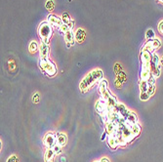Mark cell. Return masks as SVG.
Wrapping results in <instances>:
<instances>
[{
    "label": "cell",
    "mask_w": 163,
    "mask_h": 162,
    "mask_svg": "<svg viewBox=\"0 0 163 162\" xmlns=\"http://www.w3.org/2000/svg\"><path fill=\"white\" fill-rule=\"evenodd\" d=\"M96 82L97 81L94 79L92 73L90 72L82 79V81L80 82V84H79V89H80V91L83 92V93L87 92L95 83H96Z\"/></svg>",
    "instance_id": "cell-3"
},
{
    "label": "cell",
    "mask_w": 163,
    "mask_h": 162,
    "mask_svg": "<svg viewBox=\"0 0 163 162\" xmlns=\"http://www.w3.org/2000/svg\"><path fill=\"white\" fill-rule=\"evenodd\" d=\"M38 35L42 42L49 44L53 35V26L47 21L42 22L38 26Z\"/></svg>",
    "instance_id": "cell-1"
},
{
    "label": "cell",
    "mask_w": 163,
    "mask_h": 162,
    "mask_svg": "<svg viewBox=\"0 0 163 162\" xmlns=\"http://www.w3.org/2000/svg\"><path fill=\"white\" fill-rule=\"evenodd\" d=\"M70 26L69 25H66V24H63L62 25L60 26L59 28V31H60V32L61 33H64V34H66V33L69 31H70Z\"/></svg>",
    "instance_id": "cell-28"
},
{
    "label": "cell",
    "mask_w": 163,
    "mask_h": 162,
    "mask_svg": "<svg viewBox=\"0 0 163 162\" xmlns=\"http://www.w3.org/2000/svg\"><path fill=\"white\" fill-rule=\"evenodd\" d=\"M62 148H63L62 146H60V145H58V144H56L54 146H53V149H52L54 150L56 154H61V153H62Z\"/></svg>",
    "instance_id": "cell-31"
},
{
    "label": "cell",
    "mask_w": 163,
    "mask_h": 162,
    "mask_svg": "<svg viewBox=\"0 0 163 162\" xmlns=\"http://www.w3.org/2000/svg\"><path fill=\"white\" fill-rule=\"evenodd\" d=\"M157 28H158V31H159V33L163 35V20L158 24V26H157Z\"/></svg>",
    "instance_id": "cell-36"
},
{
    "label": "cell",
    "mask_w": 163,
    "mask_h": 162,
    "mask_svg": "<svg viewBox=\"0 0 163 162\" xmlns=\"http://www.w3.org/2000/svg\"><path fill=\"white\" fill-rule=\"evenodd\" d=\"M28 50H29V53H31V54H35L37 51H39V46L36 41H31V42L29 43Z\"/></svg>",
    "instance_id": "cell-23"
},
{
    "label": "cell",
    "mask_w": 163,
    "mask_h": 162,
    "mask_svg": "<svg viewBox=\"0 0 163 162\" xmlns=\"http://www.w3.org/2000/svg\"><path fill=\"white\" fill-rule=\"evenodd\" d=\"M60 162H67V158L66 156H62L60 158Z\"/></svg>",
    "instance_id": "cell-39"
},
{
    "label": "cell",
    "mask_w": 163,
    "mask_h": 162,
    "mask_svg": "<svg viewBox=\"0 0 163 162\" xmlns=\"http://www.w3.org/2000/svg\"><path fill=\"white\" fill-rule=\"evenodd\" d=\"M150 76H151V72H150V69H143V67H142L141 74H140V78H141V80L147 81Z\"/></svg>",
    "instance_id": "cell-20"
},
{
    "label": "cell",
    "mask_w": 163,
    "mask_h": 162,
    "mask_svg": "<svg viewBox=\"0 0 163 162\" xmlns=\"http://www.w3.org/2000/svg\"><path fill=\"white\" fill-rule=\"evenodd\" d=\"M45 8L48 11H53L55 8V3L54 0H47L46 3H45Z\"/></svg>",
    "instance_id": "cell-27"
},
{
    "label": "cell",
    "mask_w": 163,
    "mask_h": 162,
    "mask_svg": "<svg viewBox=\"0 0 163 162\" xmlns=\"http://www.w3.org/2000/svg\"><path fill=\"white\" fill-rule=\"evenodd\" d=\"M151 62L155 65L157 66H160V58H159V56L156 55V54H153V59H151Z\"/></svg>",
    "instance_id": "cell-30"
},
{
    "label": "cell",
    "mask_w": 163,
    "mask_h": 162,
    "mask_svg": "<svg viewBox=\"0 0 163 162\" xmlns=\"http://www.w3.org/2000/svg\"><path fill=\"white\" fill-rule=\"evenodd\" d=\"M150 98V95L147 92H141V94H140V100L143 102L149 101Z\"/></svg>",
    "instance_id": "cell-29"
},
{
    "label": "cell",
    "mask_w": 163,
    "mask_h": 162,
    "mask_svg": "<svg viewBox=\"0 0 163 162\" xmlns=\"http://www.w3.org/2000/svg\"><path fill=\"white\" fill-rule=\"evenodd\" d=\"M114 69H115V72L118 74L121 72V69H122V67H121V66L119 65V63H116L115 65V67H114Z\"/></svg>",
    "instance_id": "cell-37"
},
{
    "label": "cell",
    "mask_w": 163,
    "mask_h": 162,
    "mask_svg": "<svg viewBox=\"0 0 163 162\" xmlns=\"http://www.w3.org/2000/svg\"><path fill=\"white\" fill-rule=\"evenodd\" d=\"M147 93L150 94V96H153L154 92H155V86L154 84H149V87H147Z\"/></svg>",
    "instance_id": "cell-32"
},
{
    "label": "cell",
    "mask_w": 163,
    "mask_h": 162,
    "mask_svg": "<svg viewBox=\"0 0 163 162\" xmlns=\"http://www.w3.org/2000/svg\"><path fill=\"white\" fill-rule=\"evenodd\" d=\"M156 1H157L158 3H160V4L163 5V0H156Z\"/></svg>",
    "instance_id": "cell-43"
},
{
    "label": "cell",
    "mask_w": 163,
    "mask_h": 162,
    "mask_svg": "<svg viewBox=\"0 0 163 162\" xmlns=\"http://www.w3.org/2000/svg\"><path fill=\"white\" fill-rule=\"evenodd\" d=\"M56 138H57V144L64 146L67 145V135L64 134V133H61V132H58L56 134Z\"/></svg>",
    "instance_id": "cell-13"
},
{
    "label": "cell",
    "mask_w": 163,
    "mask_h": 162,
    "mask_svg": "<svg viewBox=\"0 0 163 162\" xmlns=\"http://www.w3.org/2000/svg\"><path fill=\"white\" fill-rule=\"evenodd\" d=\"M100 162H109V161H108V158H105V157H103V158H102V159L100 160Z\"/></svg>",
    "instance_id": "cell-40"
},
{
    "label": "cell",
    "mask_w": 163,
    "mask_h": 162,
    "mask_svg": "<svg viewBox=\"0 0 163 162\" xmlns=\"http://www.w3.org/2000/svg\"><path fill=\"white\" fill-rule=\"evenodd\" d=\"M74 40H75V33L73 32V29H70V31H69L64 34V41L67 43V46L70 47L71 45H73Z\"/></svg>",
    "instance_id": "cell-11"
},
{
    "label": "cell",
    "mask_w": 163,
    "mask_h": 162,
    "mask_svg": "<svg viewBox=\"0 0 163 162\" xmlns=\"http://www.w3.org/2000/svg\"><path fill=\"white\" fill-rule=\"evenodd\" d=\"M150 70L151 74L153 75V76L155 77H159L160 76V66H157L155 65V63H153V62H150Z\"/></svg>",
    "instance_id": "cell-15"
},
{
    "label": "cell",
    "mask_w": 163,
    "mask_h": 162,
    "mask_svg": "<svg viewBox=\"0 0 163 162\" xmlns=\"http://www.w3.org/2000/svg\"><path fill=\"white\" fill-rule=\"evenodd\" d=\"M47 22L50 24L53 28H60L61 25H63V21H62V18L58 17L57 15H49L47 17Z\"/></svg>",
    "instance_id": "cell-7"
},
{
    "label": "cell",
    "mask_w": 163,
    "mask_h": 162,
    "mask_svg": "<svg viewBox=\"0 0 163 162\" xmlns=\"http://www.w3.org/2000/svg\"><path fill=\"white\" fill-rule=\"evenodd\" d=\"M38 66L40 67V69L42 70L47 76L52 77L57 73V66L49 58L40 59L38 62Z\"/></svg>",
    "instance_id": "cell-2"
},
{
    "label": "cell",
    "mask_w": 163,
    "mask_h": 162,
    "mask_svg": "<svg viewBox=\"0 0 163 162\" xmlns=\"http://www.w3.org/2000/svg\"><path fill=\"white\" fill-rule=\"evenodd\" d=\"M49 54H50V47L49 45L42 42L39 46V56L40 59H45L49 57Z\"/></svg>",
    "instance_id": "cell-9"
},
{
    "label": "cell",
    "mask_w": 163,
    "mask_h": 162,
    "mask_svg": "<svg viewBox=\"0 0 163 162\" xmlns=\"http://www.w3.org/2000/svg\"><path fill=\"white\" fill-rule=\"evenodd\" d=\"M129 111L127 110V108L125 107V105H123L122 103H118L114 108V112H116V113H118L120 115H122L124 118H126V116L128 115Z\"/></svg>",
    "instance_id": "cell-10"
},
{
    "label": "cell",
    "mask_w": 163,
    "mask_h": 162,
    "mask_svg": "<svg viewBox=\"0 0 163 162\" xmlns=\"http://www.w3.org/2000/svg\"><path fill=\"white\" fill-rule=\"evenodd\" d=\"M56 155L55 152L52 149H48L46 152H45V154H44V159H45V162H52L54 160V157Z\"/></svg>",
    "instance_id": "cell-18"
},
{
    "label": "cell",
    "mask_w": 163,
    "mask_h": 162,
    "mask_svg": "<svg viewBox=\"0 0 163 162\" xmlns=\"http://www.w3.org/2000/svg\"><path fill=\"white\" fill-rule=\"evenodd\" d=\"M161 46V41L158 38H154L151 40H147V43L144 45V47L142 48L143 50H147L150 53H153V51H155L156 49H158Z\"/></svg>",
    "instance_id": "cell-4"
},
{
    "label": "cell",
    "mask_w": 163,
    "mask_h": 162,
    "mask_svg": "<svg viewBox=\"0 0 163 162\" xmlns=\"http://www.w3.org/2000/svg\"><path fill=\"white\" fill-rule=\"evenodd\" d=\"M108 90V81L105 79H103L102 81H100L99 85H98V92H99L100 96H102L105 92H107Z\"/></svg>",
    "instance_id": "cell-17"
},
{
    "label": "cell",
    "mask_w": 163,
    "mask_h": 162,
    "mask_svg": "<svg viewBox=\"0 0 163 162\" xmlns=\"http://www.w3.org/2000/svg\"><path fill=\"white\" fill-rule=\"evenodd\" d=\"M105 103H107V105H108V107L109 108H115V105L118 104V101H117V99H116V97L114 96V95H111V97L108 98V99L105 101Z\"/></svg>",
    "instance_id": "cell-21"
},
{
    "label": "cell",
    "mask_w": 163,
    "mask_h": 162,
    "mask_svg": "<svg viewBox=\"0 0 163 162\" xmlns=\"http://www.w3.org/2000/svg\"><path fill=\"white\" fill-rule=\"evenodd\" d=\"M107 132H105V133H104L103 135H102V141H104L105 140V136H107Z\"/></svg>",
    "instance_id": "cell-41"
},
{
    "label": "cell",
    "mask_w": 163,
    "mask_h": 162,
    "mask_svg": "<svg viewBox=\"0 0 163 162\" xmlns=\"http://www.w3.org/2000/svg\"><path fill=\"white\" fill-rule=\"evenodd\" d=\"M160 65L163 66V57H162V58H160Z\"/></svg>",
    "instance_id": "cell-42"
},
{
    "label": "cell",
    "mask_w": 163,
    "mask_h": 162,
    "mask_svg": "<svg viewBox=\"0 0 163 162\" xmlns=\"http://www.w3.org/2000/svg\"><path fill=\"white\" fill-rule=\"evenodd\" d=\"M43 144L47 149H53V146L57 144L56 134L52 133V132L47 133L43 138Z\"/></svg>",
    "instance_id": "cell-6"
},
{
    "label": "cell",
    "mask_w": 163,
    "mask_h": 162,
    "mask_svg": "<svg viewBox=\"0 0 163 162\" xmlns=\"http://www.w3.org/2000/svg\"><path fill=\"white\" fill-rule=\"evenodd\" d=\"M91 73H92L94 79L96 80L97 82H100L104 79V73H103V70L100 69H96L91 71Z\"/></svg>",
    "instance_id": "cell-16"
},
{
    "label": "cell",
    "mask_w": 163,
    "mask_h": 162,
    "mask_svg": "<svg viewBox=\"0 0 163 162\" xmlns=\"http://www.w3.org/2000/svg\"><path fill=\"white\" fill-rule=\"evenodd\" d=\"M147 87H149V82L147 81H143L141 80L139 83V88L141 92H147Z\"/></svg>",
    "instance_id": "cell-24"
},
{
    "label": "cell",
    "mask_w": 163,
    "mask_h": 162,
    "mask_svg": "<svg viewBox=\"0 0 163 162\" xmlns=\"http://www.w3.org/2000/svg\"><path fill=\"white\" fill-rule=\"evenodd\" d=\"M126 123L127 124H136V123H138V117H137V115H136L134 112H132V111H129V113L128 115L126 116Z\"/></svg>",
    "instance_id": "cell-19"
},
{
    "label": "cell",
    "mask_w": 163,
    "mask_h": 162,
    "mask_svg": "<svg viewBox=\"0 0 163 162\" xmlns=\"http://www.w3.org/2000/svg\"><path fill=\"white\" fill-rule=\"evenodd\" d=\"M129 126H130L131 128V131H132V133H133V135L135 137H138L140 133H141V131H142V128L141 126L139 125V123H136V124H128Z\"/></svg>",
    "instance_id": "cell-22"
},
{
    "label": "cell",
    "mask_w": 163,
    "mask_h": 162,
    "mask_svg": "<svg viewBox=\"0 0 163 162\" xmlns=\"http://www.w3.org/2000/svg\"><path fill=\"white\" fill-rule=\"evenodd\" d=\"M155 78H156V77L153 76V75L151 74V76L150 77L149 80H147V82H149V84H154V83H155Z\"/></svg>",
    "instance_id": "cell-38"
},
{
    "label": "cell",
    "mask_w": 163,
    "mask_h": 162,
    "mask_svg": "<svg viewBox=\"0 0 163 162\" xmlns=\"http://www.w3.org/2000/svg\"><path fill=\"white\" fill-rule=\"evenodd\" d=\"M108 105L107 103H105V101L103 100V99H100L99 101L96 103V110L99 112L100 114H107L108 113Z\"/></svg>",
    "instance_id": "cell-8"
},
{
    "label": "cell",
    "mask_w": 163,
    "mask_h": 162,
    "mask_svg": "<svg viewBox=\"0 0 163 162\" xmlns=\"http://www.w3.org/2000/svg\"><path fill=\"white\" fill-rule=\"evenodd\" d=\"M111 92L109 91V90H108L107 92H105L103 95L101 96V99H103V100H105V101H107L109 97H111Z\"/></svg>",
    "instance_id": "cell-33"
},
{
    "label": "cell",
    "mask_w": 163,
    "mask_h": 162,
    "mask_svg": "<svg viewBox=\"0 0 163 162\" xmlns=\"http://www.w3.org/2000/svg\"><path fill=\"white\" fill-rule=\"evenodd\" d=\"M7 162H19V158L16 155H11L8 159H7Z\"/></svg>",
    "instance_id": "cell-35"
},
{
    "label": "cell",
    "mask_w": 163,
    "mask_h": 162,
    "mask_svg": "<svg viewBox=\"0 0 163 162\" xmlns=\"http://www.w3.org/2000/svg\"><path fill=\"white\" fill-rule=\"evenodd\" d=\"M141 62L143 63L142 67L143 69H150V65L151 62V59H153V54L150 52L147 51V50H141Z\"/></svg>",
    "instance_id": "cell-5"
},
{
    "label": "cell",
    "mask_w": 163,
    "mask_h": 162,
    "mask_svg": "<svg viewBox=\"0 0 163 162\" xmlns=\"http://www.w3.org/2000/svg\"><path fill=\"white\" fill-rule=\"evenodd\" d=\"M39 101H40V96H39V94H38V93H35L34 95H33V97H32V102H33V103L37 104V103H39Z\"/></svg>",
    "instance_id": "cell-34"
},
{
    "label": "cell",
    "mask_w": 163,
    "mask_h": 162,
    "mask_svg": "<svg viewBox=\"0 0 163 162\" xmlns=\"http://www.w3.org/2000/svg\"><path fill=\"white\" fill-rule=\"evenodd\" d=\"M108 145L111 149H116L119 146V143L117 138L112 136V135H108Z\"/></svg>",
    "instance_id": "cell-12"
},
{
    "label": "cell",
    "mask_w": 163,
    "mask_h": 162,
    "mask_svg": "<svg viewBox=\"0 0 163 162\" xmlns=\"http://www.w3.org/2000/svg\"><path fill=\"white\" fill-rule=\"evenodd\" d=\"M95 162H100V161H95Z\"/></svg>",
    "instance_id": "cell-44"
},
{
    "label": "cell",
    "mask_w": 163,
    "mask_h": 162,
    "mask_svg": "<svg viewBox=\"0 0 163 162\" xmlns=\"http://www.w3.org/2000/svg\"><path fill=\"white\" fill-rule=\"evenodd\" d=\"M86 38V31L83 28H78L75 32V40L78 43H82Z\"/></svg>",
    "instance_id": "cell-14"
},
{
    "label": "cell",
    "mask_w": 163,
    "mask_h": 162,
    "mask_svg": "<svg viewBox=\"0 0 163 162\" xmlns=\"http://www.w3.org/2000/svg\"><path fill=\"white\" fill-rule=\"evenodd\" d=\"M62 21H63V24H66V25H70L73 22V21H71V19L70 17V15L67 14V13H64L62 15Z\"/></svg>",
    "instance_id": "cell-25"
},
{
    "label": "cell",
    "mask_w": 163,
    "mask_h": 162,
    "mask_svg": "<svg viewBox=\"0 0 163 162\" xmlns=\"http://www.w3.org/2000/svg\"><path fill=\"white\" fill-rule=\"evenodd\" d=\"M154 38H155L154 31H153V29H151V28H149L146 31V39L147 40H151V39H154Z\"/></svg>",
    "instance_id": "cell-26"
}]
</instances>
